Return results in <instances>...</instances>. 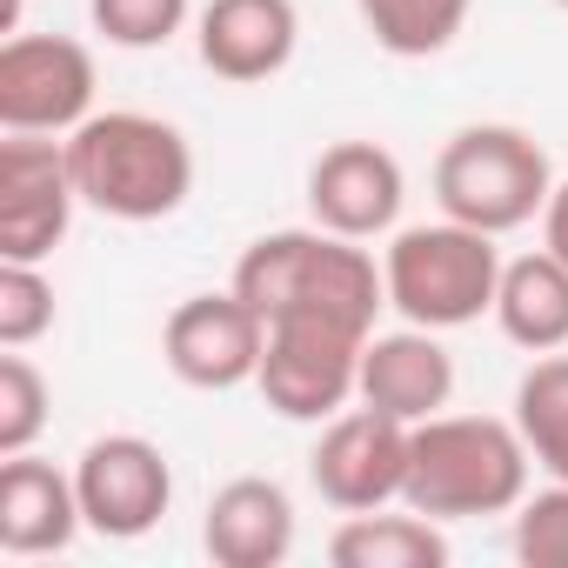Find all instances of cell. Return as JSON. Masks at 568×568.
<instances>
[{"instance_id": "1", "label": "cell", "mask_w": 568, "mask_h": 568, "mask_svg": "<svg viewBox=\"0 0 568 568\" xmlns=\"http://www.w3.org/2000/svg\"><path fill=\"white\" fill-rule=\"evenodd\" d=\"M234 295L254 302L261 322L322 315V322H348V328L375 335V315L388 308V281H382L375 254L348 234L281 227V234L247 241V254L234 261Z\"/></svg>"}, {"instance_id": "2", "label": "cell", "mask_w": 568, "mask_h": 568, "mask_svg": "<svg viewBox=\"0 0 568 568\" xmlns=\"http://www.w3.org/2000/svg\"><path fill=\"white\" fill-rule=\"evenodd\" d=\"M68 168L81 187V207L108 221H168L194 194V148L174 121L141 108L88 114L68 134Z\"/></svg>"}, {"instance_id": "3", "label": "cell", "mask_w": 568, "mask_h": 568, "mask_svg": "<svg viewBox=\"0 0 568 568\" xmlns=\"http://www.w3.org/2000/svg\"><path fill=\"white\" fill-rule=\"evenodd\" d=\"M528 442L515 422L495 415H428L408 428V488L402 508H422L435 521H475V515H515L528 495Z\"/></svg>"}, {"instance_id": "4", "label": "cell", "mask_w": 568, "mask_h": 568, "mask_svg": "<svg viewBox=\"0 0 568 568\" xmlns=\"http://www.w3.org/2000/svg\"><path fill=\"white\" fill-rule=\"evenodd\" d=\"M382 281H388V308L402 322L442 335V328H468L495 315L501 254H495V234L442 214L428 227H395L382 254Z\"/></svg>"}, {"instance_id": "5", "label": "cell", "mask_w": 568, "mask_h": 568, "mask_svg": "<svg viewBox=\"0 0 568 568\" xmlns=\"http://www.w3.org/2000/svg\"><path fill=\"white\" fill-rule=\"evenodd\" d=\"M555 194V168L528 128L508 121H475L448 134L435 154V201L448 221H468L481 234H515L528 227Z\"/></svg>"}, {"instance_id": "6", "label": "cell", "mask_w": 568, "mask_h": 568, "mask_svg": "<svg viewBox=\"0 0 568 568\" xmlns=\"http://www.w3.org/2000/svg\"><path fill=\"white\" fill-rule=\"evenodd\" d=\"M362 348H368V328L322 322V315H281L267 322L254 388L288 422H335L362 388Z\"/></svg>"}, {"instance_id": "7", "label": "cell", "mask_w": 568, "mask_h": 568, "mask_svg": "<svg viewBox=\"0 0 568 568\" xmlns=\"http://www.w3.org/2000/svg\"><path fill=\"white\" fill-rule=\"evenodd\" d=\"M94 114V54L68 34L0 41V128L8 134H74Z\"/></svg>"}, {"instance_id": "8", "label": "cell", "mask_w": 568, "mask_h": 568, "mask_svg": "<svg viewBox=\"0 0 568 568\" xmlns=\"http://www.w3.org/2000/svg\"><path fill=\"white\" fill-rule=\"evenodd\" d=\"M81 207L68 141L8 134L0 141V261H48Z\"/></svg>"}, {"instance_id": "9", "label": "cell", "mask_w": 568, "mask_h": 568, "mask_svg": "<svg viewBox=\"0 0 568 568\" xmlns=\"http://www.w3.org/2000/svg\"><path fill=\"white\" fill-rule=\"evenodd\" d=\"M308 481L342 515H368V508L402 501V488H408V422H395L368 402L342 408L335 422H322V442L308 455Z\"/></svg>"}, {"instance_id": "10", "label": "cell", "mask_w": 568, "mask_h": 568, "mask_svg": "<svg viewBox=\"0 0 568 568\" xmlns=\"http://www.w3.org/2000/svg\"><path fill=\"white\" fill-rule=\"evenodd\" d=\"M74 495H81V521L94 535L141 541L148 528H161V515L174 501V468L148 435H101L74 462Z\"/></svg>"}, {"instance_id": "11", "label": "cell", "mask_w": 568, "mask_h": 568, "mask_svg": "<svg viewBox=\"0 0 568 568\" xmlns=\"http://www.w3.org/2000/svg\"><path fill=\"white\" fill-rule=\"evenodd\" d=\"M261 348H267V322L234 288L227 295H187L161 328V362L174 368V382L207 388V395L254 382Z\"/></svg>"}, {"instance_id": "12", "label": "cell", "mask_w": 568, "mask_h": 568, "mask_svg": "<svg viewBox=\"0 0 568 568\" xmlns=\"http://www.w3.org/2000/svg\"><path fill=\"white\" fill-rule=\"evenodd\" d=\"M402 201H408V174L382 141H335L308 168V214L328 234H348V241L395 234Z\"/></svg>"}, {"instance_id": "13", "label": "cell", "mask_w": 568, "mask_h": 568, "mask_svg": "<svg viewBox=\"0 0 568 568\" xmlns=\"http://www.w3.org/2000/svg\"><path fill=\"white\" fill-rule=\"evenodd\" d=\"M295 41H302L295 0H207L201 21H194L201 68L234 81V88L274 81L281 68L295 61Z\"/></svg>"}, {"instance_id": "14", "label": "cell", "mask_w": 568, "mask_h": 568, "mask_svg": "<svg viewBox=\"0 0 568 568\" xmlns=\"http://www.w3.org/2000/svg\"><path fill=\"white\" fill-rule=\"evenodd\" d=\"M448 395H455V355L442 348L435 328H415L408 322L395 335H368L355 402H368V408H382V415H395V422L415 428V422L442 415Z\"/></svg>"}, {"instance_id": "15", "label": "cell", "mask_w": 568, "mask_h": 568, "mask_svg": "<svg viewBox=\"0 0 568 568\" xmlns=\"http://www.w3.org/2000/svg\"><path fill=\"white\" fill-rule=\"evenodd\" d=\"M201 548L221 568H281L295 555V501L267 475H234L227 488H214L207 521H201Z\"/></svg>"}, {"instance_id": "16", "label": "cell", "mask_w": 568, "mask_h": 568, "mask_svg": "<svg viewBox=\"0 0 568 568\" xmlns=\"http://www.w3.org/2000/svg\"><path fill=\"white\" fill-rule=\"evenodd\" d=\"M81 495L74 475H61L54 462L28 455H0V548L8 555H61L81 535Z\"/></svg>"}, {"instance_id": "17", "label": "cell", "mask_w": 568, "mask_h": 568, "mask_svg": "<svg viewBox=\"0 0 568 568\" xmlns=\"http://www.w3.org/2000/svg\"><path fill=\"white\" fill-rule=\"evenodd\" d=\"M495 322L515 348L555 355L568 348V261L535 247L521 261H501V288H495Z\"/></svg>"}, {"instance_id": "18", "label": "cell", "mask_w": 568, "mask_h": 568, "mask_svg": "<svg viewBox=\"0 0 568 568\" xmlns=\"http://www.w3.org/2000/svg\"><path fill=\"white\" fill-rule=\"evenodd\" d=\"M328 561L335 568H448V535L422 508H408V515L368 508L328 535Z\"/></svg>"}, {"instance_id": "19", "label": "cell", "mask_w": 568, "mask_h": 568, "mask_svg": "<svg viewBox=\"0 0 568 568\" xmlns=\"http://www.w3.org/2000/svg\"><path fill=\"white\" fill-rule=\"evenodd\" d=\"M355 8H362V28L375 34V48H388L395 61H428V54L455 48L475 0H355Z\"/></svg>"}, {"instance_id": "20", "label": "cell", "mask_w": 568, "mask_h": 568, "mask_svg": "<svg viewBox=\"0 0 568 568\" xmlns=\"http://www.w3.org/2000/svg\"><path fill=\"white\" fill-rule=\"evenodd\" d=\"M515 428L535 455V468H548L555 481H568V355H541L521 382H515Z\"/></svg>"}, {"instance_id": "21", "label": "cell", "mask_w": 568, "mask_h": 568, "mask_svg": "<svg viewBox=\"0 0 568 568\" xmlns=\"http://www.w3.org/2000/svg\"><path fill=\"white\" fill-rule=\"evenodd\" d=\"M48 408H54L48 375L21 348H8L0 355V455H28L48 428Z\"/></svg>"}, {"instance_id": "22", "label": "cell", "mask_w": 568, "mask_h": 568, "mask_svg": "<svg viewBox=\"0 0 568 568\" xmlns=\"http://www.w3.org/2000/svg\"><path fill=\"white\" fill-rule=\"evenodd\" d=\"M54 328V281L41 261H0V348H28Z\"/></svg>"}, {"instance_id": "23", "label": "cell", "mask_w": 568, "mask_h": 568, "mask_svg": "<svg viewBox=\"0 0 568 568\" xmlns=\"http://www.w3.org/2000/svg\"><path fill=\"white\" fill-rule=\"evenodd\" d=\"M88 21L108 48H168L187 28V0H88Z\"/></svg>"}, {"instance_id": "24", "label": "cell", "mask_w": 568, "mask_h": 568, "mask_svg": "<svg viewBox=\"0 0 568 568\" xmlns=\"http://www.w3.org/2000/svg\"><path fill=\"white\" fill-rule=\"evenodd\" d=\"M515 555L528 568H568V481L521 495L515 508Z\"/></svg>"}, {"instance_id": "25", "label": "cell", "mask_w": 568, "mask_h": 568, "mask_svg": "<svg viewBox=\"0 0 568 568\" xmlns=\"http://www.w3.org/2000/svg\"><path fill=\"white\" fill-rule=\"evenodd\" d=\"M541 247L568 261V181H555V194H548V207H541Z\"/></svg>"}, {"instance_id": "26", "label": "cell", "mask_w": 568, "mask_h": 568, "mask_svg": "<svg viewBox=\"0 0 568 568\" xmlns=\"http://www.w3.org/2000/svg\"><path fill=\"white\" fill-rule=\"evenodd\" d=\"M555 8H568V0H555Z\"/></svg>"}]
</instances>
